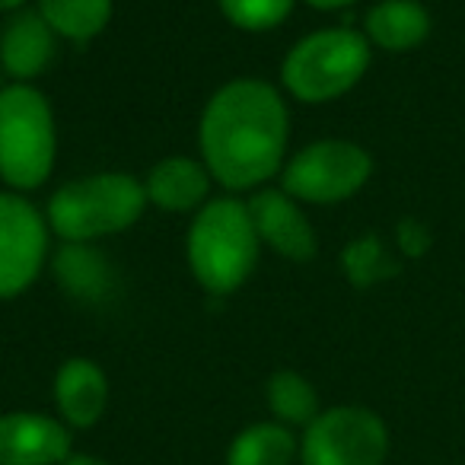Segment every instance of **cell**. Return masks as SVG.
<instances>
[{
	"label": "cell",
	"mask_w": 465,
	"mask_h": 465,
	"mask_svg": "<svg viewBox=\"0 0 465 465\" xmlns=\"http://www.w3.org/2000/svg\"><path fill=\"white\" fill-rule=\"evenodd\" d=\"M291 112L284 93L262 77H236L211 93L198 118V150L226 192H259L287 163Z\"/></svg>",
	"instance_id": "1"
},
{
	"label": "cell",
	"mask_w": 465,
	"mask_h": 465,
	"mask_svg": "<svg viewBox=\"0 0 465 465\" xmlns=\"http://www.w3.org/2000/svg\"><path fill=\"white\" fill-rule=\"evenodd\" d=\"M262 255L249 204L236 194L211 198L185 232V259L194 284L211 297H230L249 278Z\"/></svg>",
	"instance_id": "2"
},
{
	"label": "cell",
	"mask_w": 465,
	"mask_h": 465,
	"mask_svg": "<svg viewBox=\"0 0 465 465\" xmlns=\"http://www.w3.org/2000/svg\"><path fill=\"white\" fill-rule=\"evenodd\" d=\"M143 179L131 173H93L54 188L45 204L52 236L61 242H99L128 232L147 213Z\"/></svg>",
	"instance_id": "3"
},
{
	"label": "cell",
	"mask_w": 465,
	"mask_h": 465,
	"mask_svg": "<svg viewBox=\"0 0 465 465\" xmlns=\"http://www.w3.org/2000/svg\"><path fill=\"white\" fill-rule=\"evenodd\" d=\"M58 160V124L48 96L35 84L0 90V182L10 192H35Z\"/></svg>",
	"instance_id": "4"
},
{
	"label": "cell",
	"mask_w": 465,
	"mask_h": 465,
	"mask_svg": "<svg viewBox=\"0 0 465 465\" xmlns=\"http://www.w3.org/2000/svg\"><path fill=\"white\" fill-rule=\"evenodd\" d=\"M373 61L367 35L351 26H329L303 35L281 61V90L303 105L341 99L363 80Z\"/></svg>",
	"instance_id": "5"
},
{
	"label": "cell",
	"mask_w": 465,
	"mask_h": 465,
	"mask_svg": "<svg viewBox=\"0 0 465 465\" xmlns=\"http://www.w3.org/2000/svg\"><path fill=\"white\" fill-rule=\"evenodd\" d=\"M373 175V156L367 147L344 137H322L293 156L281 169V188L300 204H341L354 198Z\"/></svg>",
	"instance_id": "6"
},
{
	"label": "cell",
	"mask_w": 465,
	"mask_h": 465,
	"mask_svg": "<svg viewBox=\"0 0 465 465\" xmlns=\"http://www.w3.org/2000/svg\"><path fill=\"white\" fill-rule=\"evenodd\" d=\"M389 456V427L373 408H322L300 437L303 465H382Z\"/></svg>",
	"instance_id": "7"
},
{
	"label": "cell",
	"mask_w": 465,
	"mask_h": 465,
	"mask_svg": "<svg viewBox=\"0 0 465 465\" xmlns=\"http://www.w3.org/2000/svg\"><path fill=\"white\" fill-rule=\"evenodd\" d=\"M52 252V226L26 194L0 192V303L16 300L42 278Z\"/></svg>",
	"instance_id": "8"
},
{
	"label": "cell",
	"mask_w": 465,
	"mask_h": 465,
	"mask_svg": "<svg viewBox=\"0 0 465 465\" xmlns=\"http://www.w3.org/2000/svg\"><path fill=\"white\" fill-rule=\"evenodd\" d=\"M262 246L274 249L287 262H312L319 252V236L306 217L303 204L284 188H259L246 198Z\"/></svg>",
	"instance_id": "9"
},
{
	"label": "cell",
	"mask_w": 465,
	"mask_h": 465,
	"mask_svg": "<svg viewBox=\"0 0 465 465\" xmlns=\"http://www.w3.org/2000/svg\"><path fill=\"white\" fill-rule=\"evenodd\" d=\"M71 433L42 411L0 414V465H61L74 452Z\"/></svg>",
	"instance_id": "10"
},
{
	"label": "cell",
	"mask_w": 465,
	"mask_h": 465,
	"mask_svg": "<svg viewBox=\"0 0 465 465\" xmlns=\"http://www.w3.org/2000/svg\"><path fill=\"white\" fill-rule=\"evenodd\" d=\"M58 54V35L35 7L7 14L0 26V67L10 84H35Z\"/></svg>",
	"instance_id": "11"
},
{
	"label": "cell",
	"mask_w": 465,
	"mask_h": 465,
	"mask_svg": "<svg viewBox=\"0 0 465 465\" xmlns=\"http://www.w3.org/2000/svg\"><path fill=\"white\" fill-rule=\"evenodd\" d=\"M48 265L58 291L80 306L109 303L118 291L115 265L96 242H61Z\"/></svg>",
	"instance_id": "12"
},
{
	"label": "cell",
	"mask_w": 465,
	"mask_h": 465,
	"mask_svg": "<svg viewBox=\"0 0 465 465\" xmlns=\"http://www.w3.org/2000/svg\"><path fill=\"white\" fill-rule=\"evenodd\" d=\"M58 418L71 430H90L103 420L109 405V376L90 357H67L54 373Z\"/></svg>",
	"instance_id": "13"
},
{
	"label": "cell",
	"mask_w": 465,
	"mask_h": 465,
	"mask_svg": "<svg viewBox=\"0 0 465 465\" xmlns=\"http://www.w3.org/2000/svg\"><path fill=\"white\" fill-rule=\"evenodd\" d=\"M211 173L201 156H163L143 175L150 207L163 213H198L211 201Z\"/></svg>",
	"instance_id": "14"
},
{
	"label": "cell",
	"mask_w": 465,
	"mask_h": 465,
	"mask_svg": "<svg viewBox=\"0 0 465 465\" xmlns=\"http://www.w3.org/2000/svg\"><path fill=\"white\" fill-rule=\"evenodd\" d=\"M430 14L420 0H380L367 10L363 35L373 48L389 54L414 52L430 35Z\"/></svg>",
	"instance_id": "15"
},
{
	"label": "cell",
	"mask_w": 465,
	"mask_h": 465,
	"mask_svg": "<svg viewBox=\"0 0 465 465\" xmlns=\"http://www.w3.org/2000/svg\"><path fill=\"white\" fill-rule=\"evenodd\" d=\"M300 459V440L278 420H259L242 427L226 446V465H293Z\"/></svg>",
	"instance_id": "16"
},
{
	"label": "cell",
	"mask_w": 465,
	"mask_h": 465,
	"mask_svg": "<svg viewBox=\"0 0 465 465\" xmlns=\"http://www.w3.org/2000/svg\"><path fill=\"white\" fill-rule=\"evenodd\" d=\"M35 10L58 39L86 45L109 29L115 0H35Z\"/></svg>",
	"instance_id": "17"
},
{
	"label": "cell",
	"mask_w": 465,
	"mask_h": 465,
	"mask_svg": "<svg viewBox=\"0 0 465 465\" xmlns=\"http://www.w3.org/2000/svg\"><path fill=\"white\" fill-rule=\"evenodd\" d=\"M265 401L272 418L278 424L291 427V430L312 424L316 414L322 411L316 386L303 373H297V370H274L265 382Z\"/></svg>",
	"instance_id": "18"
},
{
	"label": "cell",
	"mask_w": 465,
	"mask_h": 465,
	"mask_svg": "<svg viewBox=\"0 0 465 465\" xmlns=\"http://www.w3.org/2000/svg\"><path fill=\"white\" fill-rule=\"evenodd\" d=\"M341 272L351 287L367 291V287H376V284H382V281L395 278V274H399V262L392 259V252H389L386 242H382L376 232H367V236H361V240L344 246Z\"/></svg>",
	"instance_id": "19"
},
{
	"label": "cell",
	"mask_w": 465,
	"mask_h": 465,
	"mask_svg": "<svg viewBox=\"0 0 465 465\" xmlns=\"http://www.w3.org/2000/svg\"><path fill=\"white\" fill-rule=\"evenodd\" d=\"M217 7L240 33H272L293 14L297 0H217Z\"/></svg>",
	"instance_id": "20"
},
{
	"label": "cell",
	"mask_w": 465,
	"mask_h": 465,
	"mask_svg": "<svg viewBox=\"0 0 465 465\" xmlns=\"http://www.w3.org/2000/svg\"><path fill=\"white\" fill-rule=\"evenodd\" d=\"M395 240H399L401 255H408V259H420V255L430 249V230H427L420 220L405 217L399 223V230H395Z\"/></svg>",
	"instance_id": "21"
},
{
	"label": "cell",
	"mask_w": 465,
	"mask_h": 465,
	"mask_svg": "<svg viewBox=\"0 0 465 465\" xmlns=\"http://www.w3.org/2000/svg\"><path fill=\"white\" fill-rule=\"evenodd\" d=\"M306 7L312 10H322V14H331V10H344L351 7V4H357V0H303Z\"/></svg>",
	"instance_id": "22"
},
{
	"label": "cell",
	"mask_w": 465,
	"mask_h": 465,
	"mask_svg": "<svg viewBox=\"0 0 465 465\" xmlns=\"http://www.w3.org/2000/svg\"><path fill=\"white\" fill-rule=\"evenodd\" d=\"M61 465H109V462L99 459V456H93V452H71Z\"/></svg>",
	"instance_id": "23"
},
{
	"label": "cell",
	"mask_w": 465,
	"mask_h": 465,
	"mask_svg": "<svg viewBox=\"0 0 465 465\" xmlns=\"http://www.w3.org/2000/svg\"><path fill=\"white\" fill-rule=\"evenodd\" d=\"M26 7V0H0V14H14V10Z\"/></svg>",
	"instance_id": "24"
}]
</instances>
